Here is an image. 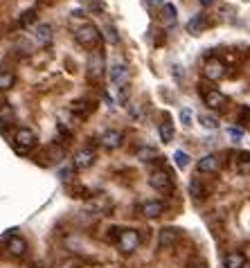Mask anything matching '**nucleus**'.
Here are the masks:
<instances>
[{"label":"nucleus","mask_w":250,"mask_h":268,"mask_svg":"<svg viewBox=\"0 0 250 268\" xmlns=\"http://www.w3.org/2000/svg\"><path fill=\"white\" fill-rule=\"evenodd\" d=\"M147 2H149L151 7H160V9L167 5V0H147Z\"/></svg>","instance_id":"473e14b6"},{"label":"nucleus","mask_w":250,"mask_h":268,"mask_svg":"<svg viewBox=\"0 0 250 268\" xmlns=\"http://www.w3.org/2000/svg\"><path fill=\"white\" fill-rule=\"evenodd\" d=\"M128 77H131V72H128V68L124 64H113L111 70H108V79H111L113 86H126Z\"/></svg>","instance_id":"0eeeda50"},{"label":"nucleus","mask_w":250,"mask_h":268,"mask_svg":"<svg viewBox=\"0 0 250 268\" xmlns=\"http://www.w3.org/2000/svg\"><path fill=\"white\" fill-rule=\"evenodd\" d=\"M11 120H14V108L9 106V104H2L0 106V124L5 127V124H11Z\"/></svg>","instance_id":"5701e85b"},{"label":"nucleus","mask_w":250,"mask_h":268,"mask_svg":"<svg viewBox=\"0 0 250 268\" xmlns=\"http://www.w3.org/2000/svg\"><path fill=\"white\" fill-rule=\"evenodd\" d=\"M106 34H108V41H111V43H118V36H115L113 25H106Z\"/></svg>","instance_id":"7c9ffc66"},{"label":"nucleus","mask_w":250,"mask_h":268,"mask_svg":"<svg viewBox=\"0 0 250 268\" xmlns=\"http://www.w3.org/2000/svg\"><path fill=\"white\" fill-rule=\"evenodd\" d=\"M174 162H176L178 169H185V167L189 165V156H187L185 151H176L174 153Z\"/></svg>","instance_id":"a878e982"},{"label":"nucleus","mask_w":250,"mask_h":268,"mask_svg":"<svg viewBox=\"0 0 250 268\" xmlns=\"http://www.w3.org/2000/svg\"><path fill=\"white\" fill-rule=\"evenodd\" d=\"M158 133H160V140L162 142H172L174 140V124L169 122V120H165V122L158 127Z\"/></svg>","instance_id":"aec40b11"},{"label":"nucleus","mask_w":250,"mask_h":268,"mask_svg":"<svg viewBox=\"0 0 250 268\" xmlns=\"http://www.w3.org/2000/svg\"><path fill=\"white\" fill-rule=\"evenodd\" d=\"M189 194L194 196V199H203V196H205V187H203L201 178H191L189 181Z\"/></svg>","instance_id":"4be33fe9"},{"label":"nucleus","mask_w":250,"mask_h":268,"mask_svg":"<svg viewBox=\"0 0 250 268\" xmlns=\"http://www.w3.org/2000/svg\"><path fill=\"white\" fill-rule=\"evenodd\" d=\"M74 39H77V43L83 45V48H95V45L99 43V29L95 27L93 23H83L81 27H77Z\"/></svg>","instance_id":"f257e3e1"},{"label":"nucleus","mask_w":250,"mask_h":268,"mask_svg":"<svg viewBox=\"0 0 250 268\" xmlns=\"http://www.w3.org/2000/svg\"><path fill=\"white\" fill-rule=\"evenodd\" d=\"M36 142V133L32 131V129H18L14 135V144L18 151H25V149H30V146H34Z\"/></svg>","instance_id":"6e6552de"},{"label":"nucleus","mask_w":250,"mask_h":268,"mask_svg":"<svg viewBox=\"0 0 250 268\" xmlns=\"http://www.w3.org/2000/svg\"><path fill=\"white\" fill-rule=\"evenodd\" d=\"M93 162H95V151L90 149V146H86V149H79V151L72 156L74 169H88V167H93Z\"/></svg>","instance_id":"1a4fd4ad"},{"label":"nucleus","mask_w":250,"mask_h":268,"mask_svg":"<svg viewBox=\"0 0 250 268\" xmlns=\"http://www.w3.org/2000/svg\"><path fill=\"white\" fill-rule=\"evenodd\" d=\"M205 27H207V20H205V16H203V14L191 16L189 23H187V32H189V34H194V36H198Z\"/></svg>","instance_id":"2eb2a0df"},{"label":"nucleus","mask_w":250,"mask_h":268,"mask_svg":"<svg viewBox=\"0 0 250 268\" xmlns=\"http://www.w3.org/2000/svg\"><path fill=\"white\" fill-rule=\"evenodd\" d=\"M219 169H221V160H219V156H214V153L203 156L201 160H198V171H201V174H216Z\"/></svg>","instance_id":"9d476101"},{"label":"nucleus","mask_w":250,"mask_h":268,"mask_svg":"<svg viewBox=\"0 0 250 268\" xmlns=\"http://www.w3.org/2000/svg\"><path fill=\"white\" fill-rule=\"evenodd\" d=\"M178 239H181V232L176 228H165V230H160L158 244H160V248H172Z\"/></svg>","instance_id":"9b49d317"},{"label":"nucleus","mask_w":250,"mask_h":268,"mask_svg":"<svg viewBox=\"0 0 250 268\" xmlns=\"http://www.w3.org/2000/svg\"><path fill=\"white\" fill-rule=\"evenodd\" d=\"M36 20V14L34 11H25L23 14V20H20V25H23V27H27V25H32Z\"/></svg>","instance_id":"c85d7f7f"},{"label":"nucleus","mask_w":250,"mask_h":268,"mask_svg":"<svg viewBox=\"0 0 250 268\" xmlns=\"http://www.w3.org/2000/svg\"><path fill=\"white\" fill-rule=\"evenodd\" d=\"M162 212H165V205L160 201H147V203H142V214L147 219H158Z\"/></svg>","instance_id":"ddd939ff"},{"label":"nucleus","mask_w":250,"mask_h":268,"mask_svg":"<svg viewBox=\"0 0 250 268\" xmlns=\"http://www.w3.org/2000/svg\"><path fill=\"white\" fill-rule=\"evenodd\" d=\"M196 268H205V266H196Z\"/></svg>","instance_id":"f704fd0d"},{"label":"nucleus","mask_w":250,"mask_h":268,"mask_svg":"<svg viewBox=\"0 0 250 268\" xmlns=\"http://www.w3.org/2000/svg\"><path fill=\"white\" fill-rule=\"evenodd\" d=\"M191 120H194V113H191L189 108H183L181 111V122L185 124V127H191Z\"/></svg>","instance_id":"cd10ccee"},{"label":"nucleus","mask_w":250,"mask_h":268,"mask_svg":"<svg viewBox=\"0 0 250 268\" xmlns=\"http://www.w3.org/2000/svg\"><path fill=\"white\" fill-rule=\"evenodd\" d=\"M162 20H165L167 25H176V20H178V11H176V7H174L172 2H167V5L162 7Z\"/></svg>","instance_id":"a211bd4d"},{"label":"nucleus","mask_w":250,"mask_h":268,"mask_svg":"<svg viewBox=\"0 0 250 268\" xmlns=\"http://www.w3.org/2000/svg\"><path fill=\"white\" fill-rule=\"evenodd\" d=\"M34 34H36V41H39L41 45H48L50 41H52V27H50L48 23H41Z\"/></svg>","instance_id":"f3484780"},{"label":"nucleus","mask_w":250,"mask_h":268,"mask_svg":"<svg viewBox=\"0 0 250 268\" xmlns=\"http://www.w3.org/2000/svg\"><path fill=\"white\" fill-rule=\"evenodd\" d=\"M203 74H205V79H210V81H219V79L226 77V66H223V61H219V59H207L205 66H203Z\"/></svg>","instance_id":"7ed1b4c3"},{"label":"nucleus","mask_w":250,"mask_h":268,"mask_svg":"<svg viewBox=\"0 0 250 268\" xmlns=\"http://www.w3.org/2000/svg\"><path fill=\"white\" fill-rule=\"evenodd\" d=\"M88 210H97V214L108 212V210H111V201H108L106 196H102V199H95L93 203H88Z\"/></svg>","instance_id":"412c9836"},{"label":"nucleus","mask_w":250,"mask_h":268,"mask_svg":"<svg viewBox=\"0 0 250 268\" xmlns=\"http://www.w3.org/2000/svg\"><path fill=\"white\" fill-rule=\"evenodd\" d=\"M223 266H226V268H244L246 266V257L239 253V250H232V253L226 255Z\"/></svg>","instance_id":"dca6fc26"},{"label":"nucleus","mask_w":250,"mask_h":268,"mask_svg":"<svg viewBox=\"0 0 250 268\" xmlns=\"http://www.w3.org/2000/svg\"><path fill=\"white\" fill-rule=\"evenodd\" d=\"M158 158V151H156V146H140L137 149V160H142V162H151Z\"/></svg>","instance_id":"6ab92c4d"},{"label":"nucleus","mask_w":250,"mask_h":268,"mask_svg":"<svg viewBox=\"0 0 250 268\" xmlns=\"http://www.w3.org/2000/svg\"><path fill=\"white\" fill-rule=\"evenodd\" d=\"M126 95H128V88L120 86V104H126Z\"/></svg>","instance_id":"2f4dec72"},{"label":"nucleus","mask_w":250,"mask_h":268,"mask_svg":"<svg viewBox=\"0 0 250 268\" xmlns=\"http://www.w3.org/2000/svg\"><path fill=\"white\" fill-rule=\"evenodd\" d=\"M54 268H79V262H77V259H72V257H68V259L57 262V264H54Z\"/></svg>","instance_id":"bb28decb"},{"label":"nucleus","mask_w":250,"mask_h":268,"mask_svg":"<svg viewBox=\"0 0 250 268\" xmlns=\"http://www.w3.org/2000/svg\"><path fill=\"white\" fill-rule=\"evenodd\" d=\"M203 102L212 111H221V108H226L228 97L223 93H219V90H214V88H210V90H203Z\"/></svg>","instance_id":"39448f33"},{"label":"nucleus","mask_w":250,"mask_h":268,"mask_svg":"<svg viewBox=\"0 0 250 268\" xmlns=\"http://www.w3.org/2000/svg\"><path fill=\"white\" fill-rule=\"evenodd\" d=\"M14 86V74L11 72H0V90H9Z\"/></svg>","instance_id":"393cba45"},{"label":"nucleus","mask_w":250,"mask_h":268,"mask_svg":"<svg viewBox=\"0 0 250 268\" xmlns=\"http://www.w3.org/2000/svg\"><path fill=\"white\" fill-rule=\"evenodd\" d=\"M7 250H9V255H14V257H23L25 250H27V244H25L23 237H9Z\"/></svg>","instance_id":"4468645a"},{"label":"nucleus","mask_w":250,"mask_h":268,"mask_svg":"<svg viewBox=\"0 0 250 268\" xmlns=\"http://www.w3.org/2000/svg\"><path fill=\"white\" fill-rule=\"evenodd\" d=\"M118 246L122 253H133V250H137V246H140V234L135 232V230H124L122 234H120L118 239Z\"/></svg>","instance_id":"20e7f679"},{"label":"nucleus","mask_w":250,"mask_h":268,"mask_svg":"<svg viewBox=\"0 0 250 268\" xmlns=\"http://www.w3.org/2000/svg\"><path fill=\"white\" fill-rule=\"evenodd\" d=\"M198 122H201V127H205V129H216L219 127V120H216L214 115H198Z\"/></svg>","instance_id":"b1692460"},{"label":"nucleus","mask_w":250,"mask_h":268,"mask_svg":"<svg viewBox=\"0 0 250 268\" xmlns=\"http://www.w3.org/2000/svg\"><path fill=\"white\" fill-rule=\"evenodd\" d=\"M228 135H230L235 142H239L241 137H244V131H241V129H228Z\"/></svg>","instance_id":"c756f323"},{"label":"nucleus","mask_w":250,"mask_h":268,"mask_svg":"<svg viewBox=\"0 0 250 268\" xmlns=\"http://www.w3.org/2000/svg\"><path fill=\"white\" fill-rule=\"evenodd\" d=\"M104 72V54L102 52H93L88 57V66H86V74H88L90 81L99 79Z\"/></svg>","instance_id":"423d86ee"},{"label":"nucleus","mask_w":250,"mask_h":268,"mask_svg":"<svg viewBox=\"0 0 250 268\" xmlns=\"http://www.w3.org/2000/svg\"><path fill=\"white\" fill-rule=\"evenodd\" d=\"M99 142H102L104 149H118V146L122 144V133L120 131H104Z\"/></svg>","instance_id":"f8f14e48"},{"label":"nucleus","mask_w":250,"mask_h":268,"mask_svg":"<svg viewBox=\"0 0 250 268\" xmlns=\"http://www.w3.org/2000/svg\"><path fill=\"white\" fill-rule=\"evenodd\" d=\"M198 2H201V7H212L216 0H198Z\"/></svg>","instance_id":"72a5a7b5"},{"label":"nucleus","mask_w":250,"mask_h":268,"mask_svg":"<svg viewBox=\"0 0 250 268\" xmlns=\"http://www.w3.org/2000/svg\"><path fill=\"white\" fill-rule=\"evenodd\" d=\"M149 185H151L156 192L169 194V192H172V187H174V183H172V176L167 174L165 169H156L151 176H149Z\"/></svg>","instance_id":"f03ea898"}]
</instances>
